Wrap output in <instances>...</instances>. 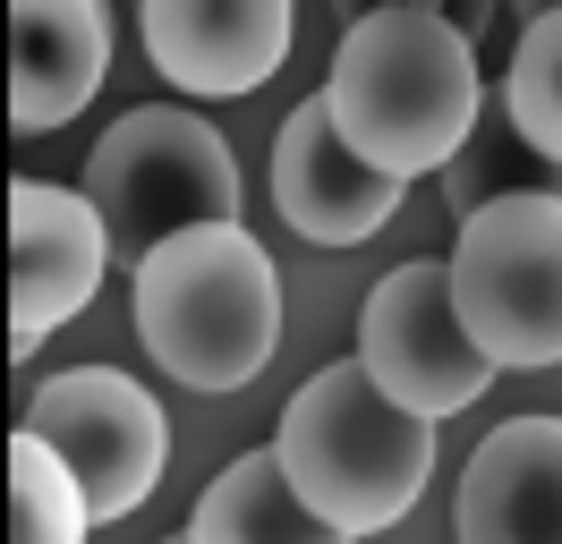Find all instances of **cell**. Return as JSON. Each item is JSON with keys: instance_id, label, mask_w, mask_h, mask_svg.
Listing matches in <instances>:
<instances>
[{"instance_id": "2", "label": "cell", "mask_w": 562, "mask_h": 544, "mask_svg": "<svg viewBox=\"0 0 562 544\" xmlns=\"http://www.w3.org/2000/svg\"><path fill=\"white\" fill-rule=\"evenodd\" d=\"M137 340L188 392H247L281 349V272L247 222H196L137 264Z\"/></svg>"}, {"instance_id": "17", "label": "cell", "mask_w": 562, "mask_h": 544, "mask_svg": "<svg viewBox=\"0 0 562 544\" xmlns=\"http://www.w3.org/2000/svg\"><path fill=\"white\" fill-rule=\"evenodd\" d=\"M162 544H188V536H162Z\"/></svg>"}, {"instance_id": "10", "label": "cell", "mask_w": 562, "mask_h": 544, "mask_svg": "<svg viewBox=\"0 0 562 544\" xmlns=\"http://www.w3.org/2000/svg\"><path fill=\"white\" fill-rule=\"evenodd\" d=\"M145 60L179 94H256L290 60V0H137Z\"/></svg>"}, {"instance_id": "12", "label": "cell", "mask_w": 562, "mask_h": 544, "mask_svg": "<svg viewBox=\"0 0 562 544\" xmlns=\"http://www.w3.org/2000/svg\"><path fill=\"white\" fill-rule=\"evenodd\" d=\"M460 544H562V417H503L452 502Z\"/></svg>"}, {"instance_id": "4", "label": "cell", "mask_w": 562, "mask_h": 544, "mask_svg": "<svg viewBox=\"0 0 562 544\" xmlns=\"http://www.w3.org/2000/svg\"><path fill=\"white\" fill-rule=\"evenodd\" d=\"M86 196L103 204L111 247L137 272L162 238L196 230V222H239V162L213 120L179 111V102H137L94 136Z\"/></svg>"}, {"instance_id": "9", "label": "cell", "mask_w": 562, "mask_h": 544, "mask_svg": "<svg viewBox=\"0 0 562 544\" xmlns=\"http://www.w3.org/2000/svg\"><path fill=\"white\" fill-rule=\"evenodd\" d=\"M409 196V179L384 162H367L341 120H333V102L307 94L273 136V204L281 222L307 238V247H358V238H375L401 213Z\"/></svg>"}, {"instance_id": "6", "label": "cell", "mask_w": 562, "mask_h": 544, "mask_svg": "<svg viewBox=\"0 0 562 544\" xmlns=\"http://www.w3.org/2000/svg\"><path fill=\"white\" fill-rule=\"evenodd\" d=\"M358 366L384 383L401 408H418V417H460V408L486 400L494 366L477 332L460 324V298H452V256H409V264H392L367 306H358Z\"/></svg>"}, {"instance_id": "16", "label": "cell", "mask_w": 562, "mask_h": 544, "mask_svg": "<svg viewBox=\"0 0 562 544\" xmlns=\"http://www.w3.org/2000/svg\"><path fill=\"white\" fill-rule=\"evenodd\" d=\"M546 9H562V0H520V18H546Z\"/></svg>"}, {"instance_id": "14", "label": "cell", "mask_w": 562, "mask_h": 544, "mask_svg": "<svg viewBox=\"0 0 562 544\" xmlns=\"http://www.w3.org/2000/svg\"><path fill=\"white\" fill-rule=\"evenodd\" d=\"M86 528H103L77 468L35 434L18 426L9 434V544H86Z\"/></svg>"}, {"instance_id": "15", "label": "cell", "mask_w": 562, "mask_h": 544, "mask_svg": "<svg viewBox=\"0 0 562 544\" xmlns=\"http://www.w3.org/2000/svg\"><path fill=\"white\" fill-rule=\"evenodd\" d=\"M503 111H512V136L528 154H546L562 170V9L520 26V52L503 68Z\"/></svg>"}, {"instance_id": "7", "label": "cell", "mask_w": 562, "mask_h": 544, "mask_svg": "<svg viewBox=\"0 0 562 544\" xmlns=\"http://www.w3.org/2000/svg\"><path fill=\"white\" fill-rule=\"evenodd\" d=\"M18 426H35L77 468V485H86V502H94L103 528L128 519V510H145V494L162 485V460H171V417H162V400L120 366L43 374V392L26 400Z\"/></svg>"}, {"instance_id": "8", "label": "cell", "mask_w": 562, "mask_h": 544, "mask_svg": "<svg viewBox=\"0 0 562 544\" xmlns=\"http://www.w3.org/2000/svg\"><path fill=\"white\" fill-rule=\"evenodd\" d=\"M111 222L86 188L9 179V358H35L111 272Z\"/></svg>"}, {"instance_id": "1", "label": "cell", "mask_w": 562, "mask_h": 544, "mask_svg": "<svg viewBox=\"0 0 562 544\" xmlns=\"http://www.w3.org/2000/svg\"><path fill=\"white\" fill-rule=\"evenodd\" d=\"M324 102L367 162L426 179V170H452V154L469 145L486 86H477L469 34L418 0H401V9H367L341 34Z\"/></svg>"}, {"instance_id": "3", "label": "cell", "mask_w": 562, "mask_h": 544, "mask_svg": "<svg viewBox=\"0 0 562 544\" xmlns=\"http://www.w3.org/2000/svg\"><path fill=\"white\" fill-rule=\"evenodd\" d=\"M273 451L316 519H333L341 536H384L418 510L435 476V417L401 408L358 358H341L290 392Z\"/></svg>"}, {"instance_id": "5", "label": "cell", "mask_w": 562, "mask_h": 544, "mask_svg": "<svg viewBox=\"0 0 562 544\" xmlns=\"http://www.w3.org/2000/svg\"><path fill=\"white\" fill-rule=\"evenodd\" d=\"M452 298L494 366H562V188H520L460 213Z\"/></svg>"}, {"instance_id": "11", "label": "cell", "mask_w": 562, "mask_h": 544, "mask_svg": "<svg viewBox=\"0 0 562 544\" xmlns=\"http://www.w3.org/2000/svg\"><path fill=\"white\" fill-rule=\"evenodd\" d=\"M111 77V0H9V128H69Z\"/></svg>"}, {"instance_id": "13", "label": "cell", "mask_w": 562, "mask_h": 544, "mask_svg": "<svg viewBox=\"0 0 562 544\" xmlns=\"http://www.w3.org/2000/svg\"><path fill=\"white\" fill-rule=\"evenodd\" d=\"M188 544H358V536H341L333 519H316V510L299 502L281 451L265 442V451H239V460L196 494Z\"/></svg>"}]
</instances>
